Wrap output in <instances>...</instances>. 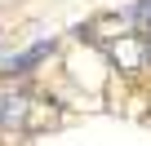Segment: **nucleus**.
Masks as SVG:
<instances>
[{
	"label": "nucleus",
	"mask_w": 151,
	"mask_h": 146,
	"mask_svg": "<svg viewBox=\"0 0 151 146\" xmlns=\"http://www.w3.org/2000/svg\"><path fill=\"white\" fill-rule=\"evenodd\" d=\"M107 53H111V62H120V71H138L151 53H147V44L138 40V36H120V40H111L107 44Z\"/></svg>",
	"instance_id": "1"
},
{
	"label": "nucleus",
	"mask_w": 151,
	"mask_h": 146,
	"mask_svg": "<svg viewBox=\"0 0 151 146\" xmlns=\"http://www.w3.org/2000/svg\"><path fill=\"white\" fill-rule=\"evenodd\" d=\"M49 49H53V40L45 36V40H40V44H31L27 53H18V58H9V75H14V71H27V66H36V62H40V58H45Z\"/></svg>",
	"instance_id": "2"
},
{
	"label": "nucleus",
	"mask_w": 151,
	"mask_h": 146,
	"mask_svg": "<svg viewBox=\"0 0 151 146\" xmlns=\"http://www.w3.org/2000/svg\"><path fill=\"white\" fill-rule=\"evenodd\" d=\"M22 115H27L22 98H0V124H22Z\"/></svg>",
	"instance_id": "3"
},
{
	"label": "nucleus",
	"mask_w": 151,
	"mask_h": 146,
	"mask_svg": "<svg viewBox=\"0 0 151 146\" xmlns=\"http://www.w3.org/2000/svg\"><path fill=\"white\" fill-rule=\"evenodd\" d=\"M133 22H138V27H142V31L151 36V0H142V5L133 9Z\"/></svg>",
	"instance_id": "4"
}]
</instances>
